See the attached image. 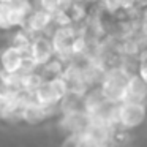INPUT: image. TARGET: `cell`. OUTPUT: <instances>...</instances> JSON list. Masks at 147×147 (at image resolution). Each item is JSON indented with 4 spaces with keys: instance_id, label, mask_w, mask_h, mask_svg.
I'll return each instance as SVG.
<instances>
[{
    "instance_id": "12",
    "label": "cell",
    "mask_w": 147,
    "mask_h": 147,
    "mask_svg": "<svg viewBox=\"0 0 147 147\" xmlns=\"http://www.w3.org/2000/svg\"><path fill=\"white\" fill-rule=\"evenodd\" d=\"M73 3H74V0H57V10H60V11H68Z\"/></svg>"
},
{
    "instance_id": "15",
    "label": "cell",
    "mask_w": 147,
    "mask_h": 147,
    "mask_svg": "<svg viewBox=\"0 0 147 147\" xmlns=\"http://www.w3.org/2000/svg\"><path fill=\"white\" fill-rule=\"evenodd\" d=\"M0 74H2V67H0Z\"/></svg>"
},
{
    "instance_id": "5",
    "label": "cell",
    "mask_w": 147,
    "mask_h": 147,
    "mask_svg": "<svg viewBox=\"0 0 147 147\" xmlns=\"http://www.w3.org/2000/svg\"><path fill=\"white\" fill-rule=\"evenodd\" d=\"M52 24V13L46 10H35L27 16L26 22L22 24V29L30 30V32H41L46 29L48 26Z\"/></svg>"
},
{
    "instance_id": "6",
    "label": "cell",
    "mask_w": 147,
    "mask_h": 147,
    "mask_svg": "<svg viewBox=\"0 0 147 147\" xmlns=\"http://www.w3.org/2000/svg\"><path fill=\"white\" fill-rule=\"evenodd\" d=\"M147 100V84L141 79L139 74H131L127 86L123 101H144Z\"/></svg>"
},
{
    "instance_id": "13",
    "label": "cell",
    "mask_w": 147,
    "mask_h": 147,
    "mask_svg": "<svg viewBox=\"0 0 147 147\" xmlns=\"http://www.w3.org/2000/svg\"><path fill=\"white\" fill-rule=\"evenodd\" d=\"M8 2H11V0H0V3H8Z\"/></svg>"
},
{
    "instance_id": "2",
    "label": "cell",
    "mask_w": 147,
    "mask_h": 147,
    "mask_svg": "<svg viewBox=\"0 0 147 147\" xmlns=\"http://www.w3.org/2000/svg\"><path fill=\"white\" fill-rule=\"evenodd\" d=\"M147 106L144 101H120L117 108V125L122 128H136L146 120Z\"/></svg>"
},
{
    "instance_id": "9",
    "label": "cell",
    "mask_w": 147,
    "mask_h": 147,
    "mask_svg": "<svg viewBox=\"0 0 147 147\" xmlns=\"http://www.w3.org/2000/svg\"><path fill=\"white\" fill-rule=\"evenodd\" d=\"M10 7H11V2L8 3H0V29L8 30L11 29L10 26Z\"/></svg>"
},
{
    "instance_id": "8",
    "label": "cell",
    "mask_w": 147,
    "mask_h": 147,
    "mask_svg": "<svg viewBox=\"0 0 147 147\" xmlns=\"http://www.w3.org/2000/svg\"><path fill=\"white\" fill-rule=\"evenodd\" d=\"M63 147H100L93 139H90L86 133H71Z\"/></svg>"
},
{
    "instance_id": "1",
    "label": "cell",
    "mask_w": 147,
    "mask_h": 147,
    "mask_svg": "<svg viewBox=\"0 0 147 147\" xmlns=\"http://www.w3.org/2000/svg\"><path fill=\"white\" fill-rule=\"evenodd\" d=\"M130 76L131 74L120 65L111 67L106 70L105 76L100 82V89H101L103 95L106 96L108 101H112V103L123 101Z\"/></svg>"
},
{
    "instance_id": "7",
    "label": "cell",
    "mask_w": 147,
    "mask_h": 147,
    "mask_svg": "<svg viewBox=\"0 0 147 147\" xmlns=\"http://www.w3.org/2000/svg\"><path fill=\"white\" fill-rule=\"evenodd\" d=\"M45 81V78L41 76V73H36L35 71H29V73H22L21 74V89L22 90H27V92H33L40 84Z\"/></svg>"
},
{
    "instance_id": "3",
    "label": "cell",
    "mask_w": 147,
    "mask_h": 147,
    "mask_svg": "<svg viewBox=\"0 0 147 147\" xmlns=\"http://www.w3.org/2000/svg\"><path fill=\"white\" fill-rule=\"evenodd\" d=\"M30 54H32V57L38 63V67L48 63L54 57V48H52L51 38H48L45 35L35 38L32 41V45H30Z\"/></svg>"
},
{
    "instance_id": "14",
    "label": "cell",
    "mask_w": 147,
    "mask_h": 147,
    "mask_svg": "<svg viewBox=\"0 0 147 147\" xmlns=\"http://www.w3.org/2000/svg\"><path fill=\"white\" fill-rule=\"evenodd\" d=\"M100 147H112V146H109V144H106V146H100Z\"/></svg>"
},
{
    "instance_id": "4",
    "label": "cell",
    "mask_w": 147,
    "mask_h": 147,
    "mask_svg": "<svg viewBox=\"0 0 147 147\" xmlns=\"http://www.w3.org/2000/svg\"><path fill=\"white\" fill-rule=\"evenodd\" d=\"M24 54H26V52H21L19 49L14 48V46L7 48L2 52V55H0L2 70L7 71V73H19L21 68H22Z\"/></svg>"
},
{
    "instance_id": "11",
    "label": "cell",
    "mask_w": 147,
    "mask_h": 147,
    "mask_svg": "<svg viewBox=\"0 0 147 147\" xmlns=\"http://www.w3.org/2000/svg\"><path fill=\"white\" fill-rule=\"evenodd\" d=\"M138 74L141 76V79L147 84V57L139 60V67H138Z\"/></svg>"
},
{
    "instance_id": "10",
    "label": "cell",
    "mask_w": 147,
    "mask_h": 147,
    "mask_svg": "<svg viewBox=\"0 0 147 147\" xmlns=\"http://www.w3.org/2000/svg\"><path fill=\"white\" fill-rule=\"evenodd\" d=\"M38 2H40V7L43 10L49 11V13L57 11V0H38Z\"/></svg>"
}]
</instances>
